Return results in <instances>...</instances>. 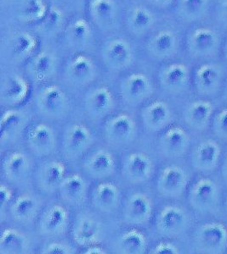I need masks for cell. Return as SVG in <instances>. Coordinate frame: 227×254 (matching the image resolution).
I'll use <instances>...</instances> for the list:
<instances>
[{
  "label": "cell",
  "instance_id": "6da1fadb",
  "mask_svg": "<svg viewBox=\"0 0 227 254\" xmlns=\"http://www.w3.org/2000/svg\"><path fill=\"white\" fill-rule=\"evenodd\" d=\"M226 35L207 20L189 26L184 35V50L196 63L221 59Z\"/></svg>",
  "mask_w": 227,
  "mask_h": 254
},
{
  "label": "cell",
  "instance_id": "7a4b0ae2",
  "mask_svg": "<svg viewBox=\"0 0 227 254\" xmlns=\"http://www.w3.org/2000/svg\"><path fill=\"white\" fill-rule=\"evenodd\" d=\"M227 77V65L222 59L196 64L192 69V87L200 98H217Z\"/></svg>",
  "mask_w": 227,
  "mask_h": 254
},
{
  "label": "cell",
  "instance_id": "3957f363",
  "mask_svg": "<svg viewBox=\"0 0 227 254\" xmlns=\"http://www.w3.org/2000/svg\"><path fill=\"white\" fill-rule=\"evenodd\" d=\"M222 196L218 183L209 176H201L189 186L187 202L198 215H216L221 208Z\"/></svg>",
  "mask_w": 227,
  "mask_h": 254
},
{
  "label": "cell",
  "instance_id": "277c9868",
  "mask_svg": "<svg viewBox=\"0 0 227 254\" xmlns=\"http://www.w3.org/2000/svg\"><path fill=\"white\" fill-rule=\"evenodd\" d=\"M192 247L197 254L227 253V225L220 221H208L198 225L192 235Z\"/></svg>",
  "mask_w": 227,
  "mask_h": 254
},
{
  "label": "cell",
  "instance_id": "5b68a950",
  "mask_svg": "<svg viewBox=\"0 0 227 254\" xmlns=\"http://www.w3.org/2000/svg\"><path fill=\"white\" fill-rule=\"evenodd\" d=\"M158 81L164 92L180 95L192 87V69L182 61H172L160 69Z\"/></svg>",
  "mask_w": 227,
  "mask_h": 254
},
{
  "label": "cell",
  "instance_id": "8992f818",
  "mask_svg": "<svg viewBox=\"0 0 227 254\" xmlns=\"http://www.w3.org/2000/svg\"><path fill=\"white\" fill-rule=\"evenodd\" d=\"M190 186V176L187 170L179 165H168L161 171L157 177V192L169 198H181Z\"/></svg>",
  "mask_w": 227,
  "mask_h": 254
},
{
  "label": "cell",
  "instance_id": "52a82bcc",
  "mask_svg": "<svg viewBox=\"0 0 227 254\" xmlns=\"http://www.w3.org/2000/svg\"><path fill=\"white\" fill-rule=\"evenodd\" d=\"M191 217L180 206L169 205L159 212L156 219V230L161 237L175 238L181 237L189 229Z\"/></svg>",
  "mask_w": 227,
  "mask_h": 254
},
{
  "label": "cell",
  "instance_id": "ba28073f",
  "mask_svg": "<svg viewBox=\"0 0 227 254\" xmlns=\"http://www.w3.org/2000/svg\"><path fill=\"white\" fill-rule=\"evenodd\" d=\"M36 106L41 116L50 120H58L67 116L70 110V101L60 87L48 86L38 93Z\"/></svg>",
  "mask_w": 227,
  "mask_h": 254
},
{
  "label": "cell",
  "instance_id": "9c48e42d",
  "mask_svg": "<svg viewBox=\"0 0 227 254\" xmlns=\"http://www.w3.org/2000/svg\"><path fill=\"white\" fill-rule=\"evenodd\" d=\"M93 141L92 133L85 125H70L63 134L61 152L67 160L73 161L83 156L91 148Z\"/></svg>",
  "mask_w": 227,
  "mask_h": 254
},
{
  "label": "cell",
  "instance_id": "30bf717a",
  "mask_svg": "<svg viewBox=\"0 0 227 254\" xmlns=\"http://www.w3.org/2000/svg\"><path fill=\"white\" fill-rule=\"evenodd\" d=\"M106 141L114 147L127 146L134 142L138 135L137 125L128 114H119L108 119L104 125Z\"/></svg>",
  "mask_w": 227,
  "mask_h": 254
},
{
  "label": "cell",
  "instance_id": "8fae6325",
  "mask_svg": "<svg viewBox=\"0 0 227 254\" xmlns=\"http://www.w3.org/2000/svg\"><path fill=\"white\" fill-rule=\"evenodd\" d=\"M222 156L221 144L215 139H204L193 148L190 162L196 171L207 176L219 167Z\"/></svg>",
  "mask_w": 227,
  "mask_h": 254
},
{
  "label": "cell",
  "instance_id": "7c38bea8",
  "mask_svg": "<svg viewBox=\"0 0 227 254\" xmlns=\"http://www.w3.org/2000/svg\"><path fill=\"white\" fill-rule=\"evenodd\" d=\"M69 213L64 206L53 204L44 210L38 219L37 230L41 237H58L67 232Z\"/></svg>",
  "mask_w": 227,
  "mask_h": 254
},
{
  "label": "cell",
  "instance_id": "4fadbf2b",
  "mask_svg": "<svg viewBox=\"0 0 227 254\" xmlns=\"http://www.w3.org/2000/svg\"><path fill=\"white\" fill-rule=\"evenodd\" d=\"M215 0H176L175 17L181 24L191 26L210 20Z\"/></svg>",
  "mask_w": 227,
  "mask_h": 254
},
{
  "label": "cell",
  "instance_id": "5bb4252c",
  "mask_svg": "<svg viewBox=\"0 0 227 254\" xmlns=\"http://www.w3.org/2000/svg\"><path fill=\"white\" fill-rule=\"evenodd\" d=\"M26 140L30 150L38 157L50 156L57 146L56 133L44 123H37L26 128Z\"/></svg>",
  "mask_w": 227,
  "mask_h": 254
},
{
  "label": "cell",
  "instance_id": "9a60e30c",
  "mask_svg": "<svg viewBox=\"0 0 227 254\" xmlns=\"http://www.w3.org/2000/svg\"><path fill=\"white\" fill-rule=\"evenodd\" d=\"M184 49V38L173 29L162 30L151 38L149 52L160 61L173 60Z\"/></svg>",
  "mask_w": 227,
  "mask_h": 254
},
{
  "label": "cell",
  "instance_id": "2e32d148",
  "mask_svg": "<svg viewBox=\"0 0 227 254\" xmlns=\"http://www.w3.org/2000/svg\"><path fill=\"white\" fill-rule=\"evenodd\" d=\"M216 106L211 99L200 98L191 102L185 108L183 119L185 124L197 132H204L211 127Z\"/></svg>",
  "mask_w": 227,
  "mask_h": 254
},
{
  "label": "cell",
  "instance_id": "e0dca14e",
  "mask_svg": "<svg viewBox=\"0 0 227 254\" xmlns=\"http://www.w3.org/2000/svg\"><path fill=\"white\" fill-rule=\"evenodd\" d=\"M153 93V87L144 74L134 73L126 77L120 85V97L129 106H137L147 100Z\"/></svg>",
  "mask_w": 227,
  "mask_h": 254
},
{
  "label": "cell",
  "instance_id": "ac0fdd59",
  "mask_svg": "<svg viewBox=\"0 0 227 254\" xmlns=\"http://www.w3.org/2000/svg\"><path fill=\"white\" fill-rule=\"evenodd\" d=\"M190 145L189 134L179 126H172L163 130L158 141L161 153L169 159L183 157L189 150Z\"/></svg>",
  "mask_w": 227,
  "mask_h": 254
},
{
  "label": "cell",
  "instance_id": "d6986e66",
  "mask_svg": "<svg viewBox=\"0 0 227 254\" xmlns=\"http://www.w3.org/2000/svg\"><path fill=\"white\" fill-rule=\"evenodd\" d=\"M153 202L151 197L142 192L128 196L122 210V221L126 225L141 226L146 225L152 216Z\"/></svg>",
  "mask_w": 227,
  "mask_h": 254
},
{
  "label": "cell",
  "instance_id": "ffe728a7",
  "mask_svg": "<svg viewBox=\"0 0 227 254\" xmlns=\"http://www.w3.org/2000/svg\"><path fill=\"white\" fill-rule=\"evenodd\" d=\"M140 119L148 132H161L170 127L174 121V114L166 102L156 100L143 108Z\"/></svg>",
  "mask_w": 227,
  "mask_h": 254
},
{
  "label": "cell",
  "instance_id": "44dd1931",
  "mask_svg": "<svg viewBox=\"0 0 227 254\" xmlns=\"http://www.w3.org/2000/svg\"><path fill=\"white\" fill-rule=\"evenodd\" d=\"M73 242L83 248L96 245L104 237V228L102 223L87 214L77 217L72 228Z\"/></svg>",
  "mask_w": 227,
  "mask_h": 254
},
{
  "label": "cell",
  "instance_id": "7402d4cb",
  "mask_svg": "<svg viewBox=\"0 0 227 254\" xmlns=\"http://www.w3.org/2000/svg\"><path fill=\"white\" fill-rule=\"evenodd\" d=\"M154 172V164L146 153L135 152L128 154L122 166L124 179L131 184L148 182Z\"/></svg>",
  "mask_w": 227,
  "mask_h": 254
},
{
  "label": "cell",
  "instance_id": "603a6c76",
  "mask_svg": "<svg viewBox=\"0 0 227 254\" xmlns=\"http://www.w3.org/2000/svg\"><path fill=\"white\" fill-rule=\"evenodd\" d=\"M116 159L110 151L101 148L85 159L83 169L92 179L103 180L113 176L116 171Z\"/></svg>",
  "mask_w": 227,
  "mask_h": 254
},
{
  "label": "cell",
  "instance_id": "cb8c5ba5",
  "mask_svg": "<svg viewBox=\"0 0 227 254\" xmlns=\"http://www.w3.org/2000/svg\"><path fill=\"white\" fill-rule=\"evenodd\" d=\"M66 167L57 160L45 162L38 167L36 172V183L38 189L45 194H52L58 190L64 180Z\"/></svg>",
  "mask_w": 227,
  "mask_h": 254
},
{
  "label": "cell",
  "instance_id": "d4e9b609",
  "mask_svg": "<svg viewBox=\"0 0 227 254\" xmlns=\"http://www.w3.org/2000/svg\"><path fill=\"white\" fill-rule=\"evenodd\" d=\"M32 163L26 153L15 151L8 153L2 161L3 178L10 183L23 182L28 177Z\"/></svg>",
  "mask_w": 227,
  "mask_h": 254
},
{
  "label": "cell",
  "instance_id": "484cf974",
  "mask_svg": "<svg viewBox=\"0 0 227 254\" xmlns=\"http://www.w3.org/2000/svg\"><path fill=\"white\" fill-rule=\"evenodd\" d=\"M96 69L93 61L85 55H77L67 63L65 76L75 87H84L96 77Z\"/></svg>",
  "mask_w": 227,
  "mask_h": 254
},
{
  "label": "cell",
  "instance_id": "4316f807",
  "mask_svg": "<svg viewBox=\"0 0 227 254\" xmlns=\"http://www.w3.org/2000/svg\"><path fill=\"white\" fill-rule=\"evenodd\" d=\"M115 102L110 90L99 87L88 93L85 99V110L93 121H99L114 110Z\"/></svg>",
  "mask_w": 227,
  "mask_h": 254
},
{
  "label": "cell",
  "instance_id": "83f0119b",
  "mask_svg": "<svg viewBox=\"0 0 227 254\" xmlns=\"http://www.w3.org/2000/svg\"><path fill=\"white\" fill-rule=\"evenodd\" d=\"M29 93V87L25 79L18 75H8L1 82L0 100L3 105L14 107L22 104Z\"/></svg>",
  "mask_w": 227,
  "mask_h": 254
},
{
  "label": "cell",
  "instance_id": "f1b7e54d",
  "mask_svg": "<svg viewBox=\"0 0 227 254\" xmlns=\"http://www.w3.org/2000/svg\"><path fill=\"white\" fill-rule=\"evenodd\" d=\"M61 201L71 207H79L87 198L88 184L80 175L65 177L58 189Z\"/></svg>",
  "mask_w": 227,
  "mask_h": 254
},
{
  "label": "cell",
  "instance_id": "f546056e",
  "mask_svg": "<svg viewBox=\"0 0 227 254\" xmlns=\"http://www.w3.org/2000/svg\"><path fill=\"white\" fill-rule=\"evenodd\" d=\"M102 58L107 67L114 70H122L132 63L131 48L123 40H114L103 49Z\"/></svg>",
  "mask_w": 227,
  "mask_h": 254
},
{
  "label": "cell",
  "instance_id": "4dcf8cb0",
  "mask_svg": "<svg viewBox=\"0 0 227 254\" xmlns=\"http://www.w3.org/2000/svg\"><path fill=\"white\" fill-rule=\"evenodd\" d=\"M121 200L119 188L112 182H102L93 190L91 202L96 210L111 214L118 208Z\"/></svg>",
  "mask_w": 227,
  "mask_h": 254
},
{
  "label": "cell",
  "instance_id": "1f68e13d",
  "mask_svg": "<svg viewBox=\"0 0 227 254\" xmlns=\"http://www.w3.org/2000/svg\"><path fill=\"white\" fill-rule=\"evenodd\" d=\"M27 116L20 110H9L3 113L1 119V144H10L17 141L26 130Z\"/></svg>",
  "mask_w": 227,
  "mask_h": 254
},
{
  "label": "cell",
  "instance_id": "d6a6232c",
  "mask_svg": "<svg viewBox=\"0 0 227 254\" xmlns=\"http://www.w3.org/2000/svg\"><path fill=\"white\" fill-rule=\"evenodd\" d=\"M39 209V202L35 196L24 194L13 200L9 207V214L15 222L29 225L38 217Z\"/></svg>",
  "mask_w": 227,
  "mask_h": 254
},
{
  "label": "cell",
  "instance_id": "836d02e7",
  "mask_svg": "<svg viewBox=\"0 0 227 254\" xmlns=\"http://www.w3.org/2000/svg\"><path fill=\"white\" fill-rule=\"evenodd\" d=\"M29 248V241L22 232L14 228L2 230L0 237V254H27Z\"/></svg>",
  "mask_w": 227,
  "mask_h": 254
},
{
  "label": "cell",
  "instance_id": "e575fe53",
  "mask_svg": "<svg viewBox=\"0 0 227 254\" xmlns=\"http://www.w3.org/2000/svg\"><path fill=\"white\" fill-rule=\"evenodd\" d=\"M116 252L123 254H145L147 249V241L142 232L135 229L123 232L116 241Z\"/></svg>",
  "mask_w": 227,
  "mask_h": 254
},
{
  "label": "cell",
  "instance_id": "d590c367",
  "mask_svg": "<svg viewBox=\"0 0 227 254\" xmlns=\"http://www.w3.org/2000/svg\"><path fill=\"white\" fill-rule=\"evenodd\" d=\"M30 74L37 82H44L52 77L56 70V60L50 53L37 55L30 64Z\"/></svg>",
  "mask_w": 227,
  "mask_h": 254
},
{
  "label": "cell",
  "instance_id": "8d00e7d4",
  "mask_svg": "<svg viewBox=\"0 0 227 254\" xmlns=\"http://www.w3.org/2000/svg\"><path fill=\"white\" fill-rule=\"evenodd\" d=\"M128 26L132 32L142 34L147 32L154 24V17L148 9L143 7H134L128 14Z\"/></svg>",
  "mask_w": 227,
  "mask_h": 254
},
{
  "label": "cell",
  "instance_id": "74e56055",
  "mask_svg": "<svg viewBox=\"0 0 227 254\" xmlns=\"http://www.w3.org/2000/svg\"><path fill=\"white\" fill-rule=\"evenodd\" d=\"M91 10L94 20L102 26H112L116 19V6L112 0H94Z\"/></svg>",
  "mask_w": 227,
  "mask_h": 254
},
{
  "label": "cell",
  "instance_id": "f35d334b",
  "mask_svg": "<svg viewBox=\"0 0 227 254\" xmlns=\"http://www.w3.org/2000/svg\"><path fill=\"white\" fill-rule=\"evenodd\" d=\"M37 41L34 37L28 33H21L14 38L12 44V51L14 54V57L20 61L28 58L32 53L34 52Z\"/></svg>",
  "mask_w": 227,
  "mask_h": 254
},
{
  "label": "cell",
  "instance_id": "ab89813d",
  "mask_svg": "<svg viewBox=\"0 0 227 254\" xmlns=\"http://www.w3.org/2000/svg\"><path fill=\"white\" fill-rule=\"evenodd\" d=\"M45 10L43 0H26L20 8V19L26 22H34L44 17Z\"/></svg>",
  "mask_w": 227,
  "mask_h": 254
},
{
  "label": "cell",
  "instance_id": "60d3db41",
  "mask_svg": "<svg viewBox=\"0 0 227 254\" xmlns=\"http://www.w3.org/2000/svg\"><path fill=\"white\" fill-rule=\"evenodd\" d=\"M67 34L75 46H84L91 38V27L85 20H77L72 24Z\"/></svg>",
  "mask_w": 227,
  "mask_h": 254
},
{
  "label": "cell",
  "instance_id": "b9f144b4",
  "mask_svg": "<svg viewBox=\"0 0 227 254\" xmlns=\"http://www.w3.org/2000/svg\"><path fill=\"white\" fill-rule=\"evenodd\" d=\"M210 20L227 35V0H215Z\"/></svg>",
  "mask_w": 227,
  "mask_h": 254
},
{
  "label": "cell",
  "instance_id": "7bdbcfd3",
  "mask_svg": "<svg viewBox=\"0 0 227 254\" xmlns=\"http://www.w3.org/2000/svg\"><path fill=\"white\" fill-rule=\"evenodd\" d=\"M211 128L216 138L227 142V106L222 108L214 115Z\"/></svg>",
  "mask_w": 227,
  "mask_h": 254
},
{
  "label": "cell",
  "instance_id": "ee69618b",
  "mask_svg": "<svg viewBox=\"0 0 227 254\" xmlns=\"http://www.w3.org/2000/svg\"><path fill=\"white\" fill-rule=\"evenodd\" d=\"M41 253L44 254H72L75 253V250L68 243L53 242L45 246Z\"/></svg>",
  "mask_w": 227,
  "mask_h": 254
},
{
  "label": "cell",
  "instance_id": "f6af8a7d",
  "mask_svg": "<svg viewBox=\"0 0 227 254\" xmlns=\"http://www.w3.org/2000/svg\"><path fill=\"white\" fill-rule=\"evenodd\" d=\"M154 254H181L180 249L174 243L169 242H161L157 243L154 249L151 252Z\"/></svg>",
  "mask_w": 227,
  "mask_h": 254
},
{
  "label": "cell",
  "instance_id": "bcb514c9",
  "mask_svg": "<svg viewBox=\"0 0 227 254\" xmlns=\"http://www.w3.org/2000/svg\"><path fill=\"white\" fill-rule=\"evenodd\" d=\"M12 199H13V192H12L11 189L4 184H2L0 187V202H1L2 216H3L5 209L8 208L9 204H11L10 202H12Z\"/></svg>",
  "mask_w": 227,
  "mask_h": 254
},
{
  "label": "cell",
  "instance_id": "7dc6e473",
  "mask_svg": "<svg viewBox=\"0 0 227 254\" xmlns=\"http://www.w3.org/2000/svg\"><path fill=\"white\" fill-rule=\"evenodd\" d=\"M61 15L56 11H51L48 16L46 21V27L48 29H53L54 27H57L61 21Z\"/></svg>",
  "mask_w": 227,
  "mask_h": 254
},
{
  "label": "cell",
  "instance_id": "c3c4849f",
  "mask_svg": "<svg viewBox=\"0 0 227 254\" xmlns=\"http://www.w3.org/2000/svg\"><path fill=\"white\" fill-rule=\"evenodd\" d=\"M85 251L83 252L85 254H108V252L106 249H103L102 247L98 246V244L96 245L89 246L85 248Z\"/></svg>",
  "mask_w": 227,
  "mask_h": 254
},
{
  "label": "cell",
  "instance_id": "681fc988",
  "mask_svg": "<svg viewBox=\"0 0 227 254\" xmlns=\"http://www.w3.org/2000/svg\"><path fill=\"white\" fill-rule=\"evenodd\" d=\"M222 61L227 65V35L225 37L223 45H222V56H221Z\"/></svg>",
  "mask_w": 227,
  "mask_h": 254
},
{
  "label": "cell",
  "instance_id": "f907efd6",
  "mask_svg": "<svg viewBox=\"0 0 227 254\" xmlns=\"http://www.w3.org/2000/svg\"><path fill=\"white\" fill-rule=\"evenodd\" d=\"M221 173H222L223 180L225 182H227V155L225 157V159H223V162H222Z\"/></svg>",
  "mask_w": 227,
  "mask_h": 254
},
{
  "label": "cell",
  "instance_id": "816d5d0a",
  "mask_svg": "<svg viewBox=\"0 0 227 254\" xmlns=\"http://www.w3.org/2000/svg\"><path fill=\"white\" fill-rule=\"evenodd\" d=\"M221 97H222V99H223V101H224L226 104H227V79H226V81H225Z\"/></svg>",
  "mask_w": 227,
  "mask_h": 254
},
{
  "label": "cell",
  "instance_id": "f5cc1de1",
  "mask_svg": "<svg viewBox=\"0 0 227 254\" xmlns=\"http://www.w3.org/2000/svg\"><path fill=\"white\" fill-rule=\"evenodd\" d=\"M223 208H224L225 213L227 216V196H225L224 202H223Z\"/></svg>",
  "mask_w": 227,
  "mask_h": 254
}]
</instances>
